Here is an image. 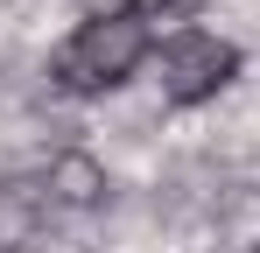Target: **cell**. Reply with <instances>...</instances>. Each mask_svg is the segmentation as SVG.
I'll return each instance as SVG.
<instances>
[{
	"label": "cell",
	"instance_id": "cell-1",
	"mask_svg": "<svg viewBox=\"0 0 260 253\" xmlns=\"http://www.w3.org/2000/svg\"><path fill=\"white\" fill-rule=\"evenodd\" d=\"M148 42H155V0H134L120 14H85L78 36L56 49V84H63L71 99L113 91V84H127L134 71H141Z\"/></svg>",
	"mask_w": 260,
	"mask_h": 253
},
{
	"label": "cell",
	"instance_id": "cell-2",
	"mask_svg": "<svg viewBox=\"0 0 260 253\" xmlns=\"http://www.w3.org/2000/svg\"><path fill=\"white\" fill-rule=\"evenodd\" d=\"M232 78H239V49L204 36V28H183V36L162 49V91H169L176 106H204V99H218Z\"/></svg>",
	"mask_w": 260,
	"mask_h": 253
}]
</instances>
